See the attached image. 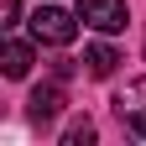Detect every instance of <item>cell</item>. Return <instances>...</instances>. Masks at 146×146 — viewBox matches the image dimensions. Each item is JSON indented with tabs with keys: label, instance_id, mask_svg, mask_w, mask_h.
<instances>
[{
	"label": "cell",
	"instance_id": "cell-1",
	"mask_svg": "<svg viewBox=\"0 0 146 146\" xmlns=\"http://www.w3.org/2000/svg\"><path fill=\"white\" fill-rule=\"evenodd\" d=\"M78 21H84V16H68L63 5H36L31 36H36V42H47V47H68L73 36H78Z\"/></svg>",
	"mask_w": 146,
	"mask_h": 146
},
{
	"label": "cell",
	"instance_id": "cell-7",
	"mask_svg": "<svg viewBox=\"0 0 146 146\" xmlns=\"http://www.w3.org/2000/svg\"><path fill=\"white\" fill-rule=\"evenodd\" d=\"M63 146H94V120H73L63 131Z\"/></svg>",
	"mask_w": 146,
	"mask_h": 146
},
{
	"label": "cell",
	"instance_id": "cell-8",
	"mask_svg": "<svg viewBox=\"0 0 146 146\" xmlns=\"http://www.w3.org/2000/svg\"><path fill=\"white\" fill-rule=\"evenodd\" d=\"M21 21V0H0V26H16Z\"/></svg>",
	"mask_w": 146,
	"mask_h": 146
},
{
	"label": "cell",
	"instance_id": "cell-6",
	"mask_svg": "<svg viewBox=\"0 0 146 146\" xmlns=\"http://www.w3.org/2000/svg\"><path fill=\"white\" fill-rule=\"evenodd\" d=\"M0 68H5V78H26L31 73V47L26 42H5L0 47Z\"/></svg>",
	"mask_w": 146,
	"mask_h": 146
},
{
	"label": "cell",
	"instance_id": "cell-5",
	"mask_svg": "<svg viewBox=\"0 0 146 146\" xmlns=\"http://www.w3.org/2000/svg\"><path fill=\"white\" fill-rule=\"evenodd\" d=\"M84 63H89V73H94V78H110V73H115L125 58H120L110 42H94V47H84Z\"/></svg>",
	"mask_w": 146,
	"mask_h": 146
},
{
	"label": "cell",
	"instance_id": "cell-4",
	"mask_svg": "<svg viewBox=\"0 0 146 146\" xmlns=\"http://www.w3.org/2000/svg\"><path fill=\"white\" fill-rule=\"evenodd\" d=\"M26 115H31L36 125L58 120V115H63V78H52V84H36V89H31V99H26Z\"/></svg>",
	"mask_w": 146,
	"mask_h": 146
},
{
	"label": "cell",
	"instance_id": "cell-3",
	"mask_svg": "<svg viewBox=\"0 0 146 146\" xmlns=\"http://www.w3.org/2000/svg\"><path fill=\"white\" fill-rule=\"evenodd\" d=\"M78 16H84V26H94L104 36H115L131 26V11H125V0H78Z\"/></svg>",
	"mask_w": 146,
	"mask_h": 146
},
{
	"label": "cell",
	"instance_id": "cell-2",
	"mask_svg": "<svg viewBox=\"0 0 146 146\" xmlns=\"http://www.w3.org/2000/svg\"><path fill=\"white\" fill-rule=\"evenodd\" d=\"M115 115H120V125H125L136 141H146V78H131V84L115 94Z\"/></svg>",
	"mask_w": 146,
	"mask_h": 146
}]
</instances>
